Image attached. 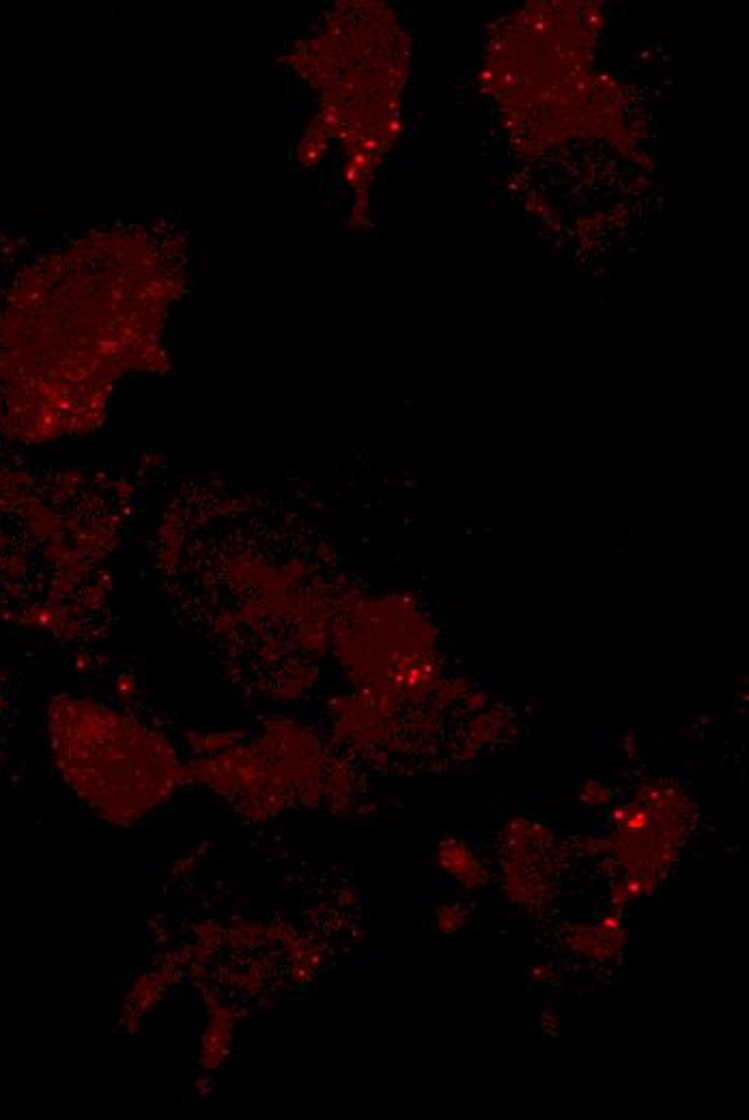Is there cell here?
<instances>
[{
    "mask_svg": "<svg viewBox=\"0 0 749 1120\" xmlns=\"http://www.w3.org/2000/svg\"><path fill=\"white\" fill-rule=\"evenodd\" d=\"M468 924V912L457 901H446L435 907V927L442 935H455Z\"/></svg>",
    "mask_w": 749,
    "mask_h": 1120,
    "instance_id": "6",
    "label": "cell"
},
{
    "mask_svg": "<svg viewBox=\"0 0 749 1120\" xmlns=\"http://www.w3.org/2000/svg\"><path fill=\"white\" fill-rule=\"evenodd\" d=\"M498 884L504 899L539 914L556 899L564 845L554 830L530 817H511L498 836Z\"/></svg>",
    "mask_w": 749,
    "mask_h": 1120,
    "instance_id": "1",
    "label": "cell"
},
{
    "mask_svg": "<svg viewBox=\"0 0 749 1120\" xmlns=\"http://www.w3.org/2000/svg\"><path fill=\"white\" fill-rule=\"evenodd\" d=\"M435 862L444 875L465 890L483 892L491 884V868L474 845L459 836H444L435 847Z\"/></svg>",
    "mask_w": 749,
    "mask_h": 1120,
    "instance_id": "3",
    "label": "cell"
},
{
    "mask_svg": "<svg viewBox=\"0 0 749 1120\" xmlns=\"http://www.w3.org/2000/svg\"><path fill=\"white\" fill-rule=\"evenodd\" d=\"M661 886V881L646 875H618L610 888V903L614 909H625L635 901L653 896Z\"/></svg>",
    "mask_w": 749,
    "mask_h": 1120,
    "instance_id": "4",
    "label": "cell"
},
{
    "mask_svg": "<svg viewBox=\"0 0 749 1120\" xmlns=\"http://www.w3.org/2000/svg\"><path fill=\"white\" fill-rule=\"evenodd\" d=\"M616 797L614 787L603 778H586L577 789V802L584 808H601L612 804Z\"/></svg>",
    "mask_w": 749,
    "mask_h": 1120,
    "instance_id": "5",
    "label": "cell"
},
{
    "mask_svg": "<svg viewBox=\"0 0 749 1120\" xmlns=\"http://www.w3.org/2000/svg\"><path fill=\"white\" fill-rule=\"evenodd\" d=\"M629 933L623 909H610L595 922H569L562 927V944L571 955L592 965L616 963L627 948Z\"/></svg>",
    "mask_w": 749,
    "mask_h": 1120,
    "instance_id": "2",
    "label": "cell"
},
{
    "mask_svg": "<svg viewBox=\"0 0 749 1120\" xmlns=\"http://www.w3.org/2000/svg\"><path fill=\"white\" fill-rule=\"evenodd\" d=\"M528 978H530V983L536 985V987H549L551 983H554L556 970L551 968L549 963H536V965H532V968H530Z\"/></svg>",
    "mask_w": 749,
    "mask_h": 1120,
    "instance_id": "7",
    "label": "cell"
},
{
    "mask_svg": "<svg viewBox=\"0 0 749 1120\" xmlns=\"http://www.w3.org/2000/svg\"><path fill=\"white\" fill-rule=\"evenodd\" d=\"M558 1026H560V1017H558V1013H556V1011H545V1013H543V1019H541V1030H543L547 1036H554V1034L558 1032Z\"/></svg>",
    "mask_w": 749,
    "mask_h": 1120,
    "instance_id": "8",
    "label": "cell"
}]
</instances>
